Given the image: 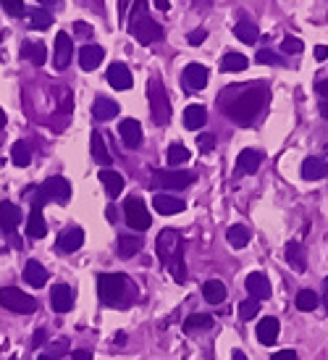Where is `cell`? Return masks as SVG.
<instances>
[{
	"instance_id": "5bb4252c",
	"label": "cell",
	"mask_w": 328,
	"mask_h": 360,
	"mask_svg": "<svg viewBox=\"0 0 328 360\" xmlns=\"http://www.w3.org/2000/svg\"><path fill=\"white\" fill-rule=\"evenodd\" d=\"M19 221H21V210H19V205L3 200V203H0V229H3L5 234H14Z\"/></svg>"
},
{
	"instance_id": "4dcf8cb0",
	"label": "cell",
	"mask_w": 328,
	"mask_h": 360,
	"mask_svg": "<svg viewBox=\"0 0 328 360\" xmlns=\"http://www.w3.org/2000/svg\"><path fill=\"white\" fill-rule=\"evenodd\" d=\"M202 295H205V300L210 305H218V302L226 300V284L224 282H218V279H210L202 284Z\"/></svg>"
},
{
	"instance_id": "4316f807",
	"label": "cell",
	"mask_w": 328,
	"mask_h": 360,
	"mask_svg": "<svg viewBox=\"0 0 328 360\" xmlns=\"http://www.w3.org/2000/svg\"><path fill=\"white\" fill-rule=\"evenodd\" d=\"M205 121H208V111H205V105H189L187 111H184V126L187 129H202L205 126Z\"/></svg>"
},
{
	"instance_id": "1f68e13d",
	"label": "cell",
	"mask_w": 328,
	"mask_h": 360,
	"mask_svg": "<svg viewBox=\"0 0 328 360\" xmlns=\"http://www.w3.org/2000/svg\"><path fill=\"white\" fill-rule=\"evenodd\" d=\"M286 260L294 271H305L307 269V260H305V250L299 242H289L286 245Z\"/></svg>"
},
{
	"instance_id": "44dd1931",
	"label": "cell",
	"mask_w": 328,
	"mask_h": 360,
	"mask_svg": "<svg viewBox=\"0 0 328 360\" xmlns=\"http://www.w3.org/2000/svg\"><path fill=\"white\" fill-rule=\"evenodd\" d=\"M21 58L34 63V66H43L47 58V47L43 43H37V40H27L24 45H21Z\"/></svg>"
},
{
	"instance_id": "f1b7e54d",
	"label": "cell",
	"mask_w": 328,
	"mask_h": 360,
	"mask_svg": "<svg viewBox=\"0 0 328 360\" xmlns=\"http://www.w3.org/2000/svg\"><path fill=\"white\" fill-rule=\"evenodd\" d=\"M142 237L139 234H121L119 237V256L121 258H132L142 250Z\"/></svg>"
},
{
	"instance_id": "7c38bea8",
	"label": "cell",
	"mask_w": 328,
	"mask_h": 360,
	"mask_svg": "<svg viewBox=\"0 0 328 360\" xmlns=\"http://www.w3.org/2000/svg\"><path fill=\"white\" fill-rule=\"evenodd\" d=\"M71 53H74L71 37H69L66 32H58V34H56V56H53V63H56L58 71H63V69L71 63Z\"/></svg>"
},
{
	"instance_id": "3957f363",
	"label": "cell",
	"mask_w": 328,
	"mask_h": 360,
	"mask_svg": "<svg viewBox=\"0 0 328 360\" xmlns=\"http://www.w3.org/2000/svg\"><path fill=\"white\" fill-rule=\"evenodd\" d=\"M148 98H150V116L158 126H165L171 121V103L161 79H150L148 85Z\"/></svg>"
},
{
	"instance_id": "f546056e",
	"label": "cell",
	"mask_w": 328,
	"mask_h": 360,
	"mask_svg": "<svg viewBox=\"0 0 328 360\" xmlns=\"http://www.w3.org/2000/svg\"><path fill=\"white\" fill-rule=\"evenodd\" d=\"M226 240H229V245H231V247L242 250V247H247V245H250L253 234H250V229H247V226L234 224L231 229H229V232H226Z\"/></svg>"
},
{
	"instance_id": "e575fe53",
	"label": "cell",
	"mask_w": 328,
	"mask_h": 360,
	"mask_svg": "<svg viewBox=\"0 0 328 360\" xmlns=\"http://www.w3.org/2000/svg\"><path fill=\"white\" fill-rule=\"evenodd\" d=\"M92 158H95L100 166L110 164V153H108V148H105L103 135H100V132H92Z\"/></svg>"
},
{
	"instance_id": "5b68a950",
	"label": "cell",
	"mask_w": 328,
	"mask_h": 360,
	"mask_svg": "<svg viewBox=\"0 0 328 360\" xmlns=\"http://www.w3.org/2000/svg\"><path fill=\"white\" fill-rule=\"evenodd\" d=\"M0 305H3L5 311H14V313H24V315L37 311L34 297H30L27 292H21V289H16V286H3V289H0Z\"/></svg>"
},
{
	"instance_id": "f5cc1de1",
	"label": "cell",
	"mask_w": 328,
	"mask_h": 360,
	"mask_svg": "<svg viewBox=\"0 0 328 360\" xmlns=\"http://www.w3.org/2000/svg\"><path fill=\"white\" fill-rule=\"evenodd\" d=\"M76 32H79V34H90V27H87L84 21H76Z\"/></svg>"
},
{
	"instance_id": "8fae6325",
	"label": "cell",
	"mask_w": 328,
	"mask_h": 360,
	"mask_svg": "<svg viewBox=\"0 0 328 360\" xmlns=\"http://www.w3.org/2000/svg\"><path fill=\"white\" fill-rule=\"evenodd\" d=\"M76 292L69 284H56L50 292V302H53V311L56 313H69L74 308Z\"/></svg>"
},
{
	"instance_id": "7bdbcfd3",
	"label": "cell",
	"mask_w": 328,
	"mask_h": 360,
	"mask_svg": "<svg viewBox=\"0 0 328 360\" xmlns=\"http://www.w3.org/2000/svg\"><path fill=\"white\" fill-rule=\"evenodd\" d=\"M8 16H24V0H0Z\"/></svg>"
},
{
	"instance_id": "91938a15",
	"label": "cell",
	"mask_w": 328,
	"mask_h": 360,
	"mask_svg": "<svg viewBox=\"0 0 328 360\" xmlns=\"http://www.w3.org/2000/svg\"><path fill=\"white\" fill-rule=\"evenodd\" d=\"M234 360H247V355H242V352H237V355H234Z\"/></svg>"
},
{
	"instance_id": "94428289",
	"label": "cell",
	"mask_w": 328,
	"mask_h": 360,
	"mask_svg": "<svg viewBox=\"0 0 328 360\" xmlns=\"http://www.w3.org/2000/svg\"><path fill=\"white\" fill-rule=\"evenodd\" d=\"M40 3H45V5L50 3V5H53V3H60V0H40Z\"/></svg>"
},
{
	"instance_id": "d6a6232c",
	"label": "cell",
	"mask_w": 328,
	"mask_h": 360,
	"mask_svg": "<svg viewBox=\"0 0 328 360\" xmlns=\"http://www.w3.org/2000/svg\"><path fill=\"white\" fill-rule=\"evenodd\" d=\"M213 326V315L208 313H192L187 321H184V331L187 334H194V331H205Z\"/></svg>"
},
{
	"instance_id": "603a6c76",
	"label": "cell",
	"mask_w": 328,
	"mask_h": 360,
	"mask_svg": "<svg viewBox=\"0 0 328 360\" xmlns=\"http://www.w3.org/2000/svg\"><path fill=\"white\" fill-rule=\"evenodd\" d=\"M184 208H187V205H184V200H179V197H171L165 195V192L155 195V210H158L161 216H174V213H181Z\"/></svg>"
},
{
	"instance_id": "6da1fadb",
	"label": "cell",
	"mask_w": 328,
	"mask_h": 360,
	"mask_svg": "<svg viewBox=\"0 0 328 360\" xmlns=\"http://www.w3.org/2000/svg\"><path fill=\"white\" fill-rule=\"evenodd\" d=\"M266 103H268L266 85H257V82H255V85H247L234 100L226 103V113H229L231 121H237L242 126H250V124L260 116V111H263Z\"/></svg>"
},
{
	"instance_id": "ee69618b",
	"label": "cell",
	"mask_w": 328,
	"mask_h": 360,
	"mask_svg": "<svg viewBox=\"0 0 328 360\" xmlns=\"http://www.w3.org/2000/svg\"><path fill=\"white\" fill-rule=\"evenodd\" d=\"M257 63H273V66H279V63H281V56H276V53H270V50H260V53H257Z\"/></svg>"
},
{
	"instance_id": "836d02e7",
	"label": "cell",
	"mask_w": 328,
	"mask_h": 360,
	"mask_svg": "<svg viewBox=\"0 0 328 360\" xmlns=\"http://www.w3.org/2000/svg\"><path fill=\"white\" fill-rule=\"evenodd\" d=\"M234 34H237L242 43H247V45H255L257 37H260V32H257V27H255L253 21H239L237 27H234Z\"/></svg>"
},
{
	"instance_id": "ffe728a7",
	"label": "cell",
	"mask_w": 328,
	"mask_h": 360,
	"mask_svg": "<svg viewBox=\"0 0 328 360\" xmlns=\"http://www.w3.org/2000/svg\"><path fill=\"white\" fill-rule=\"evenodd\" d=\"M121 111V105L116 100H110V98H97L95 105H92V116L97 121H110L116 119Z\"/></svg>"
},
{
	"instance_id": "cb8c5ba5",
	"label": "cell",
	"mask_w": 328,
	"mask_h": 360,
	"mask_svg": "<svg viewBox=\"0 0 328 360\" xmlns=\"http://www.w3.org/2000/svg\"><path fill=\"white\" fill-rule=\"evenodd\" d=\"M100 181H103V187L108 190V195L110 197H119L121 192H124V177H121L119 171L108 168V166L100 171Z\"/></svg>"
},
{
	"instance_id": "c3c4849f",
	"label": "cell",
	"mask_w": 328,
	"mask_h": 360,
	"mask_svg": "<svg viewBox=\"0 0 328 360\" xmlns=\"http://www.w3.org/2000/svg\"><path fill=\"white\" fill-rule=\"evenodd\" d=\"M45 345V329H37L34 331V339H32V347H40Z\"/></svg>"
},
{
	"instance_id": "ab89813d",
	"label": "cell",
	"mask_w": 328,
	"mask_h": 360,
	"mask_svg": "<svg viewBox=\"0 0 328 360\" xmlns=\"http://www.w3.org/2000/svg\"><path fill=\"white\" fill-rule=\"evenodd\" d=\"M11 158H14L16 166H30L32 161V150L27 142H16L14 148H11Z\"/></svg>"
},
{
	"instance_id": "be15d7a7",
	"label": "cell",
	"mask_w": 328,
	"mask_h": 360,
	"mask_svg": "<svg viewBox=\"0 0 328 360\" xmlns=\"http://www.w3.org/2000/svg\"><path fill=\"white\" fill-rule=\"evenodd\" d=\"M11 360H16V358H11Z\"/></svg>"
},
{
	"instance_id": "74e56055",
	"label": "cell",
	"mask_w": 328,
	"mask_h": 360,
	"mask_svg": "<svg viewBox=\"0 0 328 360\" xmlns=\"http://www.w3.org/2000/svg\"><path fill=\"white\" fill-rule=\"evenodd\" d=\"M189 161V150L181 145V142H174L171 148H168V166H181V164H187Z\"/></svg>"
},
{
	"instance_id": "816d5d0a",
	"label": "cell",
	"mask_w": 328,
	"mask_h": 360,
	"mask_svg": "<svg viewBox=\"0 0 328 360\" xmlns=\"http://www.w3.org/2000/svg\"><path fill=\"white\" fill-rule=\"evenodd\" d=\"M152 3H155V8H158V11H168V8H171V3H168V0H152Z\"/></svg>"
},
{
	"instance_id": "d4e9b609",
	"label": "cell",
	"mask_w": 328,
	"mask_h": 360,
	"mask_svg": "<svg viewBox=\"0 0 328 360\" xmlns=\"http://www.w3.org/2000/svg\"><path fill=\"white\" fill-rule=\"evenodd\" d=\"M24 282L30 286H45L47 284V271L43 263H37V260H30L27 266H24Z\"/></svg>"
},
{
	"instance_id": "ac0fdd59",
	"label": "cell",
	"mask_w": 328,
	"mask_h": 360,
	"mask_svg": "<svg viewBox=\"0 0 328 360\" xmlns=\"http://www.w3.org/2000/svg\"><path fill=\"white\" fill-rule=\"evenodd\" d=\"M108 82H110V87L113 90H129L132 87V71H129V66H124V63H113L110 69H108Z\"/></svg>"
},
{
	"instance_id": "6125c7cd",
	"label": "cell",
	"mask_w": 328,
	"mask_h": 360,
	"mask_svg": "<svg viewBox=\"0 0 328 360\" xmlns=\"http://www.w3.org/2000/svg\"><path fill=\"white\" fill-rule=\"evenodd\" d=\"M40 360H56L53 355H40Z\"/></svg>"
},
{
	"instance_id": "681fc988",
	"label": "cell",
	"mask_w": 328,
	"mask_h": 360,
	"mask_svg": "<svg viewBox=\"0 0 328 360\" xmlns=\"http://www.w3.org/2000/svg\"><path fill=\"white\" fill-rule=\"evenodd\" d=\"M74 360H92V352L90 350H74V355H71Z\"/></svg>"
},
{
	"instance_id": "b9f144b4",
	"label": "cell",
	"mask_w": 328,
	"mask_h": 360,
	"mask_svg": "<svg viewBox=\"0 0 328 360\" xmlns=\"http://www.w3.org/2000/svg\"><path fill=\"white\" fill-rule=\"evenodd\" d=\"M302 40H297V37H283L281 43V50L286 53V56H297V53H302Z\"/></svg>"
},
{
	"instance_id": "277c9868",
	"label": "cell",
	"mask_w": 328,
	"mask_h": 360,
	"mask_svg": "<svg viewBox=\"0 0 328 360\" xmlns=\"http://www.w3.org/2000/svg\"><path fill=\"white\" fill-rule=\"evenodd\" d=\"M97 295L105 305H121L126 295V276L124 273H100L97 276Z\"/></svg>"
},
{
	"instance_id": "bcb514c9",
	"label": "cell",
	"mask_w": 328,
	"mask_h": 360,
	"mask_svg": "<svg viewBox=\"0 0 328 360\" xmlns=\"http://www.w3.org/2000/svg\"><path fill=\"white\" fill-rule=\"evenodd\" d=\"M213 142H215V139H213V135H208V132H205V135H197V145H200L202 153L213 150Z\"/></svg>"
},
{
	"instance_id": "7dc6e473",
	"label": "cell",
	"mask_w": 328,
	"mask_h": 360,
	"mask_svg": "<svg viewBox=\"0 0 328 360\" xmlns=\"http://www.w3.org/2000/svg\"><path fill=\"white\" fill-rule=\"evenodd\" d=\"M270 360H297V352H294V350H281V352H276Z\"/></svg>"
},
{
	"instance_id": "f907efd6",
	"label": "cell",
	"mask_w": 328,
	"mask_h": 360,
	"mask_svg": "<svg viewBox=\"0 0 328 360\" xmlns=\"http://www.w3.org/2000/svg\"><path fill=\"white\" fill-rule=\"evenodd\" d=\"M315 58H318V60H326L328 58V47L326 45H318V47H315Z\"/></svg>"
},
{
	"instance_id": "30bf717a",
	"label": "cell",
	"mask_w": 328,
	"mask_h": 360,
	"mask_svg": "<svg viewBox=\"0 0 328 360\" xmlns=\"http://www.w3.org/2000/svg\"><path fill=\"white\" fill-rule=\"evenodd\" d=\"M40 192L45 195V200H56V203H69L71 200V184L63 179V177H50V179L40 187Z\"/></svg>"
},
{
	"instance_id": "f6af8a7d",
	"label": "cell",
	"mask_w": 328,
	"mask_h": 360,
	"mask_svg": "<svg viewBox=\"0 0 328 360\" xmlns=\"http://www.w3.org/2000/svg\"><path fill=\"white\" fill-rule=\"evenodd\" d=\"M205 40H208V32L205 30H194L187 34V43H189V45H200V43H205Z\"/></svg>"
},
{
	"instance_id": "f35d334b",
	"label": "cell",
	"mask_w": 328,
	"mask_h": 360,
	"mask_svg": "<svg viewBox=\"0 0 328 360\" xmlns=\"http://www.w3.org/2000/svg\"><path fill=\"white\" fill-rule=\"evenodd\" d=\"M318 295H315L313 289H302L297 295V308L299 311H305V313H310V311H315L318 308Z\"/></svg>"
},
{
	"instance_id": "7402d4cb",
	"label": "cell",
	"mask_w": 328,
	"mask_h": 360,
	"mask_svg": "<svg viewBox=\"0 0 328 360\" xmlns=\"http://www.w3.org/2000/svg\"><path fill=\"white\" fill-rule=\"evenodd\" d=\"M276 337H279V318H260V324H257V339H260V345H273L276 342Z\"/></svg>"
},
{
	"instance_id": "484cf974",
	"label": "cell",
	"mask_w": 328,
	"mask_h": 360,
	"mask_svg": "<svg viewBox=\"0 0 328 360\" xmlns=\"http://www.w3.org/2000/svg\"><path fill=\"white\" fill-rule=\"evenodd\" d=\"M27 234L32 240H43L47 234V224L43 218V208H32L30 210V221H27Z\"/></svg>"
},
{
	"instance_id": "4fadbf2b",
	"label": "cell",
	"mask_w": 328,
	"mask_h": 360,
	"mask_svg": "<svg viewBox=\"0 0 328 360\" xmlns=\"http://www.w3.org/2000/svg\"><path fill=\"white\" fill-rule=\"evenodd\" d=\"M244 286H247V292L253 295L255 300H268L270 297V282L266 273H260V271H255V273H250L247 276V282H244Z\"/></svg>"
},
{
	"instance_id": "60d3db41",
	"label": "cell",
	"mask_w": 328,
	"mask_h": 360,
	"mask_svg": "<svg viewBox=\"0 0 328 360\" xmlns=\"http://www.w3.org/2000/svg\"><path fill=\"white\" fill-rule=\"evenodd\" d=\"M257 313H260V300L250 297V300L239 302V318H242V321H253Z\"/></svg>"
},
{
	"instance_id": "7a4b0ae2",
	"label": "cell",
	"mask_w": 328,
	"mask_h": 360,
	"mask_svg": "<svg viewBox=\"0 0 328 360\" xmlns=\"http://www.w3.org/2000/svg\"><path fill=\"white\" fill-rule=\"evenodd\" d=\"M129 34L139 45H152L155 40L163 37V30L148 14V0H134V8L129 14Z\"/></svg>"
},
{
	"instance_id": "11a10c76",
	"label": "cell",
	"mask_w": 328,
	"mask_h": 360,
	"mask_svg": "<svg viewBox=\"0 0 328 360\" xmlns=\"http://www.w3.org/2000/svg\"><path fill=\"white\" fill-rule=\"evenodd\" d=\"M129 3H132V0H119V14H121V16L126 14V8H129Z\"/></svg>"
},
{
	"instance_id": "e0dca14e",
	"label": "cell",
	"mask_w": 328,
	"mask_h": 360,
	"mask_svg": "<svg viewBox=\"0 0 328 360\" xmlns=\"http://www.w3.org/2000/svg\"><path fill=\"white\" fill-rule=\"evenodd\" d=\"M105 58V50L100 45H84L79 50V66L84 71H95Z\"/></svg>"
},
{
	"instance_id": "2e32d148",
	"label": "cell",
	"mask_w": 328,
	"mask_h": 360,
	"mask_svg": "<svg viewBox=\"0 0 328 360\" xmlns=\"http://www.w3.org/2000/svg\"><path fill=\"white\" fill-rule=\"evenodd\" d=\"M119 132H121V139H124V145L126 148H139L142 145V126H139V121L134 119H124L121 121V126H119Z\"/></svg>"
},
{
	"instance_id": "db71d44e",
	"label": "cell",
	"mask_w": 328,
	"mask_h": 360,
	"mask_svg": "<svg viewBox=\"0 0 328 360\" xmlns=\"http://www.w3.org/2000/svg\"><path fill=\"white\" fill-rule=\"evenodd\" d=\"M323 305H326V311H328V276L323 279Z\"/></svg>"
},
{
	"instance_id": "680465c9",
	"label": "cell",
	"mask_w": 328,
	"mask_h": 360,
	"mask_svg": "<svg viewBox=\"0 0 328 360\" xmlns=\"http://www.w3.org/2000/svg\"><path fill=\"white\" fill-rule=\"evenodd\" d=\"M5 121H8V119H5V111H3V108H0V129H3V126H5Z\"/></svg>"
},
{
	"instance_id": "8d00e7d4",
	"label": "cell",
	"mask_w": 328,
	"mask_h": 360,
	"mask_svg": "<svg viewBox=\"0 0 328 360\" xmlns=\"http://www.w3.org/2000/svg\"><path fill=\"white\" fill-rule=\"evenodd\" d=\"M50 24H53V16L47 14L45 8H32V11H30V27H34V30H40V32H45Z\"/></svg>"
},
{
	"instance_id": "d590c367",
	"label": "cell",
	"mask_w": 328,
	"mask_h": 360,
	"mask_svg": "<svg viewBox=\"0 0 328 360\" xmlns=\"http://www.w3.org/2000/svg\"><path fill=\"white\" fill-rule=\"evenodd\" d=\"M247 56H242V53H226L224 60H221V69L224 71H244L247 69Z\"/></svg>"
},
{
	"instance_id": "52a82bcc",
	"label": "cell",
	"mask_w": 328,
	"mask_h": 360,
	"mask_svg": "<svg viewBox=\"0 0 328 360\" xmlns=\"http://www.w3.org/2000/svg\"><path fill=\"white\" fill-rule=\"evenodd\" d=\"M155 250H158V258H161V263H168L171 258L176 256L179 250H184V245H181V237L176 229H163L161 234H158V242H155Z\"/></svg>"
},
{
	"instance_id": "9a60e30c",
	"label": "cell",
	"mask_w": 328,
	"mask_h": 360,
	"mask_svg": "<svg viewBox=\"0 0 328 360\" xmlns=\"http://www.w3.org/2000/svg\"><path fill=\"white\" fill-rule=\"evenodd\" d=\"M82 245H84V232L79 226H69L58 234V250L63 253H74Z\"/></svg>"
},
{
	"instance_id": "8992f818",
	"label": "cell",
	"mask_w": 328,
	"mask_h": 360,
	"mask_svg": "<svg viewBox=\"0 0 328 360\" xmlns=\"http://www.w3.org/2000/svg\"><path fill=\"white\" fill-rule=\"evenodd\" d=\"M124 218H126L129 229H134V232H148L150 224H152L148 208H145V203L139 197H126V203H124Z\"/></svg>"
},
{
	"instance_id": "ba28073f",
	"label": "cell",
	"mask_w": 328,
	"mask_h": 360,
	"mask_svg": "<svg viewBox=\"0 0 328 360\" xmlns=\"http://www.w3.org/2000/svg\"><path fill=\"white\" fill-rule=\"evenodd\" d=\"M181 87L187 92H200L208 87V69L202 63H189L181 74Z\"/></svg>"
},
{
	"instance_id": "9c48e42d",
	"label": "cell",
	"mask_w": 328,
	"mask_h": 360,
	"mask_svg": "<svg viewBox=\"0 0 328 360\" xmlns=\"http://www.w3.org/2000/svg\"><path fill=\"white\" fill-rule=\"evenodd\" d=\"M192 181V171H158L155 174V187H161V190H184Z\"/></svg>"
},
{
	"instance_id": "6f0895ef",
	"label": "cell",
	"mask_w": 328,
	"mask_h": 360,
	"mask_svg": "<svg viewBox=\"0 0 328 360\" xmlns=\"http://www.w3.org/2000/svg\"><path fill=\"white\" fill-rule=\"evenodd\" d=\"M320 116L328 121V100H323V103H320Z\"/></svg>"
},
{
	"instance_id": "83f0119b",
	"label": "cell",
	"mask_w": 328,
	"mask_h": 360,
	"mask_svg": "<svg viewBox=\"0 0 328 360\" xmlns=\"http://www.w3.org/2000/svg\"><path fill=\"white\" fill-rule=\"evenodd\" d=\"M326 174H328V166H326V161H320V158H307V161L302 164V179L318 181V179H323Z\"/></svg>"
},
{
	"instance_id": "9f6ffc18",
	"label": "cell",
	"mask_w": 328,
	"mask_h": 360,
	"mask_svg": "<svg viewBox=\"0 0 328 360\" xmlns=\"http://www.w3.org/2000/svg\"><path fill=\"white\" fill-rule=\"evenodd\" d=\"M318 92H320V95H328V79H323V82L318 85Z\"/></svg>"
},
{
	"instance_id": "d6986e66",
	"label": "cell",
	"mask_w": 328,
	"mask_h": 360,
	"mask_svg": "<svg viewBox=\"0 0 328 360\" xmlns=\"http://www.w3.org/2000/svg\"><path fill=\"white\" fill-rule=\"evenodd\" d=\"M263 164V153L260 150H242L237 158V174H255Z\"/></svg>"
}]
</instances>
